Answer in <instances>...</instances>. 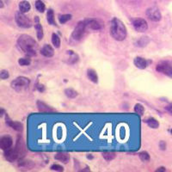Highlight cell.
Returning <instances> with one entry per match:
<instances>
[{
	"label": "cell",
	"instance_id": "cell-1",
	"mask_svg": "<svg viewBox=\"0 0 172 172\" xmlns=\"http://www.w3.org/2000/svg\"><path fill=\"white\" fill-rule=\"evenodd\" d=\"M17 44L29 57H32L36 54L37 44L33 37H31L30 35L22 34L17 40Z\"/></svg>",
	"mask_w": 172,
	"mask_h": 172
},
{
	"label": "cell",
	"instance_id": "cell-2",
	"mask_svg": "<svg viewBox=\"0 0 172 172\" xmlns=\"http://www.w3.org/2000/svg\"><path fill=\"white\" fill-rule=\"evenodd\" d=\"M110 34L115 41H121L126 39L127 31L126 26L120 19L113 18L110 24Z\"/></svg>",
	"mask_w": 172,
	"mask_h": 172
},
{
	"label": "cell",
	"instance_id": "cell-3",
	"mask_svg": "<svg viewBox=\"0 0 172 172\" xmlns=\"http://www.w3.org/2000/svg\"><path fill=\"white\" fill-rule=\"evenodd\" d=\"M30 80L26 77H18L11 82V88L16 91L21 92L29 88Z\"/></svg>",
	"mask_w": 172,
	"mask_h": 172
},
{
	"label": "cell",
	"instance_id": "cell-4",
	"mask_svg": "<svg viewBox=\"0 0 172 172\" xmlns=\"http://www.w3.org/2000/svg\"><path fill=\"white\" fill-rule=\"evenodd\" d=\"M86 23L85 21H81L78 23V25L76 26V28L74 29L72 34H71V39L75 41H80L81 39L84 37V35L85 34L86 31Z\"/></svg>",
	"mask_w": 172,
	"mask_h": 172
},
{
	"label": "cell",
	"instance_id": "cell-5",
	"mask_svg": "<svg viewBox=\"0 0 172 172\" xmlns=\"http://www.w3.org/2000/svg\"><path fill=\"white\" fill-rule=\"evenodd\" d=\"M16 22L17 23V25L21 28L24 29H29L30 27H32V21L24 15V13L22 12H17L16 13V16H15Z\"/></svg>",
	"mask_w": 172,
	"mask_h": 172
},
{
	"label": "cell",
	"instance_id": "cell-6",
	"mask_svg": "<svg viewBox=\"0 0 172 172\" xmlns=\"http://www.w3.org/2000/svg\"><path fill=\"white\" fill-rule=\"evenodd\" d=\"M156 70L158 72H162L163 74H165L168 77L172 78V66L171 64L168 61L159 62L156 66Z\"/></svg>",
	"mask_w": 172,
	"mask_h": 172
},
{
	"label": "cell",
	"instance_id": "cell-7",
	"mask_svg": "<svg viewBox=\"0 0 172 172\" xmlns=\"http://www.w3.org/2000/svg\"><path fill=\"white\" fill-rule=\"evenodd\" d=\"M146 16L152 22H159L162 18L160 11L157 7H151L146 10Z\"/></svg>",
	"mask_w": 172,
	"mask_h": 172
},
{
	"label": "cell",
	"instance_id": "cell-8",
	"mask_svg": "<svg viewBox=\"0 0 172 172\" xmlns=\"http://www.w3.org/2000/svg\"><path fill=\"white\" fill-rule=\"evenodd\" d=\"M133 28L134 29L139 32V33H143V32H146L148 29V24L147 22L143 19V18H137L135 20H133Z\"/></svg>",
	"mask_w": 172,
	"mask_h": 172
},
{
	"label": "cell",
	"instance_id": "cell-9",
	"mask_svg": "<svg viewBox=\"0 0 172 172\" xmlns=\"http://www.w3.org/2000/svg\"><path fill=\"white\" fill-rule=\"evenodd\" d=\"M4 156L5 158V159L9 162H14L16 161L18 157H19V153L17 151L16 148H9V149L4 151Z\"/></svg>",
	"mask_w": 172,
	"mask_h": 172
},
{
	"label": "cell",
	"instance_id": "cell-10",
	"mask_svg": "<svg viewBox=\"0 0 172 172\" xmlns=\"http://www.w3.org/2000/svg\"><path fill=\"white\" fill-rule=\"evenodd\" d=\"M13 144V140L10 136H4L0 138V148L3 151L11 148Z\"/></svg>",
	"mask_w": 172,
	"mask_h": 172
},
{
	"label": "cell",
	"instance_id": "cell-11",
	"mask_svg": "<svg viewBox=\"0 0 172 172\" xmlns=\"http://www.w3.org/2000/svg\"><path fill=\"white\" fill-rule=\"evenodd\" d=\"M86 23V27L91 30H99L101 29V24L96 19H87L84 20Z\"/></svg>",
	"mask_w": 172,
	"mask_h": 172
},
{
	"label": "cell",
	"instance_id": "cell-12",
	"mask_svg": "<svg viewBox=\"0 0 172 172\" xmlns=\"http://www.w3.org/2000/svg\"><path fill=\"white\" fill-rule=\"evenodd\" d=\"M6 124L17 132H21L23 130V124L22 123H20L18 121H13L7 115H6Z\"/></svg>",
	"mask_w": 172,
	"mask_h": 172
},
{
	"label": "cell",
	"instance_id": "cell-13",
	"mask_svg": "<svg viewBox=\"0 0 172 172\" xmlns=\"http://www.w3.org/2000/svg\"><path fill=\"white\" fill-rule=\"evenodd\" d=\"M41 54L45 56L46 58H51L54 56V50L52 46L48 44H46L44 46H42V48L41 49Z\"/></svg>",
	"mask_w": 172,
	"mask_h": 172
},
{
	"label": "cell",
	"instance_id": "cell-14",
	"mask_svg": "<svg viewBox=\"0 0 172 172\" xmlns=\"http://www.w3.org/2000/svg\"><path fill=\"white\" fill-rule=\"evenodd\" d=\"M134 66L139 69H146L148 66V62L146 59L142 57H136L133 60Z\"/></svg>",
	"mask_w": 172,
	"mask_h": 172
},
{
	"label": "cell",
	"instance_id": "cell-15",
	"mask_svg": "<svg viewBox=\"0 0 172 172\" xmlns=\"http://www.w3.org/2000/svg\"><path fill=\"white\" fill-rule=\"evenodd\" d=\"M35 20V24H34V27H35V29H36V33H37V38L39 41L42 40L43 38V35H44V33H43V29H42V26L41 24L39 22V17L38 16H35L34 18Z\"/></svg>",
	"mask_w": 172,
	"mask_h": 172
},
{
	"label": "cell",
	"instance_id": "cell-16",
	"mask_svg": "<svg viewBox=\"0 0 172 172\" xmlns=\"http://www.w3.org/2000/svg\"><path fill=\"white\" fill-rule=\"evenodd\" d=\"M37 108L39 109L40 112H42V113H49V112H53L54 111V109H53L50 106L46 105L45 103H42L41 101H38L37 102Z\"/></svg>",
	"mask_w": 172,
	"mask_h": 172
},
{
	"label": "cell",
	"instance_id": "cell-17",
	"mask_svg": "<svg viewBox=\"0 0 172 172\" xmlns=\"http://www.w3.org/2000/svg\"><path fill=\"white\" fill-rule=\"evenodd\" d=\"M30 9H31V5H30L29 2L23 0V1L19 3V11L22 12V13L25 14V13L29 11Z\"/></svg>",
	"mask_w": 172,
	"mask_h": 172
},
{
	"label": "cell",
	"instance_id": "cell-18",
	"mask_svg": "<svg viewBox=\"0 0 172 172\" xmlns=\"http://www.w3.org/2000/svg\"><path fill=\"white\" fill-rule=\"evenodd\" d=\"M87 76L89 78V79L95 83V84H97L98 83V76H97V73L96 72L95 70L93 69H89L87 71Z\"/></svg>",
	"mask_w": 172,
	"mask_h": 172
},
{
	"label": "cell",
	"instance_id": "cell-19",
	"mask_svg": "<svg viewBox=\"0 0 172 172\" xmlns=\"http://www.w3.org/2000/svg\"><path fill=\"white\" fill-rule=\"evenodd\" d=\"M145 121L147 123V125H148L150 127H151V128H153V129H157V128L159 126V122H158L155 118L150 117L148 119H146Z\"/></svg>",
	"mask_w": 172,
	"mask_h": 172
},
{
	"label": "cell",
	"instance_id": "cell-20",
	"mask_svg": "<svg viewBox=\"0 0 172 172\" xmlns=\"http://www.w3.org/2000/svg\"><path fill=\"white\" fill-rule=\"evenodd\" d=\"M54 158L56 160H59L60 161V162H62V163H68L70 157H69L68 154H66V153H58V154L55 155Z\"/></svg>",
	"mask_w": 172,
	"mask_h": 172
},
{
	"label": "cell",
	"instance_id": "cell-21",
	"mask_svg": "<svg viewBox=\"0 0 172 172\" xmlns=\"http://www.w3.org/2000/svg\"><path fill=\"white\" fill-rule=\"evenodd\" d=\"M67 54L69 55V63L70 64H75L76 62H78L79 60V56L77 54H75L73 51L71 50H69V51H66Z\"/></svg>",
	"mask_w": 172,
	"mask_h": 172
},
{
	"label": "cell",
	"instance_id": "cell-22",
	"mask_svg": "<svg viewBox=\"0 0 172 172\" xmlns=\"http://www.w3.org/2000/svg\"><path fill=\"white\" fill-rule=\"evenodd\" d=\"M46 20L49 24L51 25H55V19H54V11L52 9H49L48 11H47V14H46Z\"/></svg>",
	"mask_w": 172,
	"mask_h": 172
},
{
	"label": "cell",
	"instance_id": "cell-23",
	"mask_svg": "<svg viewBox=\"0 0 172 172\" xmlns=\"http://www.w3.org/2000/svg\"><path fill=\"white\" fill-rule=\"evenodd\" d=\"M65 94L66 96L68 97V98H71V99H73V98H76L78 96V92L76 91L75 90L71 89V88H68V89H66L65 90Z\"/></svg>",
	"mask_w": 172,
	"mask_h": 172
},
{
	"label": "cell",
	"instance_id": "cell-24",
	"mask_svg": "<svg viewBox=\"0 0 172 172\" xmlns=\"http://www.w3.org/2000/svg\"><path fill=\"white\" fill-rule=\"evenodd\" d=\"M16 148L17 150L18 153H19V156H20V155H23L25 149H24V145H23V141L22 138L20 139V138H18Z\"/></svg>",
	"mask_w": 172,
	"mask_h": 172
},
{
	"label": "cell",
	"instance_id": "cell-25",
	"mask_svg": "<svg viewBox=\"0 0 172 172\" xmlns=\"http://www.w3.org/2000/svg\"><path fill=\"white\" fill-rule=\"evenodd\" d=\"M150 42V39L148 36H142L138 40L136 43V46H146Z\"/></svg>",
	"mask_w": 172,
	"mask_h": 172
},
{
	"label": "cell",
	"instance_id": "cell-26",
	"mask_svg": "<svg viewBox=\"0 0 172 172\" xmlns=\"http://www.w3.org/2000/svg\"><path fill=\"white\" fill-rule=\"evenodd\" d=\"M35 8H36V10L39 12L43 13V12L45 11L46 6H45V4L41 0H37L35 2Z\"/></svg>",
	"mask_w": 172,
	"mask_h": 172
},
{
	"label": "cell",
	"instance_id": "cell-27",
	"mask_svg": "<svg viewBox=\"0 0 172 172\" xmlns=\"http://www.w3.org/2000/svg\"><path fill=\"white\" fill-rule=\"evenodd\" d=\"M52 43L56 48H59L60 46V38L57 34H53L52 35Z\"/></svg>",
	"mask_w": 172,
	"mask_h": 172
},
{
	"label": "cell",
	"instance_id": "cell-28",
	"mask_svg": "<svg viewBox=\"0 0 172 172\" xmlns=\"http://www.w3.org/2000/svg\"><path fill=\"white\" fill-rule=\"evenodd\" d=\"M71 19V15L70 14H66V15H60L59 16V21L61 24H64V23H67L68 21H70Z\"/></svg>",
	"mask_w": 172,
	"mask_h": 172
},
{
	"label": "cell",
	"instance_id": "cell-29",
	"mask_svg": "<svg viewBox=\"0 0 172 172\" xmlns=\"http://www.w3.org/2000/svg\"><path fill=\"white\" fill-rule=\"evenodd\" d=\"M18 64L23 66H29L31 64V59L29 58H21L18 59Z\"/></svg>",
	"mask_w": 172,
	"mask_h": 172
},
{
	"label": "cell",
	"instance_id": "cell-30",
	"mask_svg": "<svg viewBox=\"0 0 172 172\" xmlns=\"http://www.w3.org/2000/svg\"><path fill=\"white\" fill-rule=\"evenodd\" d=\"M138 156H139V158L143 162H148L151 158L149 153L147 151H141V152H139Z\"/></svg>",
	"mask_w": 172,
	"mask_h": 172
},
{
	"label": "cell",
	"instance_id": "cell-31",
	"mask_svg": "<svg viewBox=\"0 0 172 172\" xmlns=\"http://www.w3.org/2000/svg\"><path fill=\"white\" fill-rule=\"evenodd\" d=\"M134 111L137 113L138 115H143L144 112H145V108L143 107V105H142V104H140V103H137V104L135 105V107H134Z\"/></svg>",
	"mask_w": 172,
	"mask_h": 172
},
{
	"label": "cell",
	"instance_id": "cell-32",
	"mask_svg": "<svg viewBox=\"0 0 172 172\" xmlns=\"http://www.w3.org/2000/svg\"><path fill=\"white\" fill-rule=\"evenodd\" d=\"M103 157L106 161H112L115 158V154L113 152H105L103 154Z\"/></svg>",
	"mask_w": 172,
	"mask_h": 172
},
{
	"label": "cell",
	"instance_id": "cell-33",
	"mask_svg": "<svg viewBox=\"0 0 172 172\" xmlns=\"http://www.w3.org/2000/svg\"><path fill=\"white\" fill-rule=\"evenodd\" d=\"M9 77H10V74H9V71H6V70L1 71V72H0V78L2 79H7Z\"/></svg>",
	"mask_w": 172,
	"mask_h": 172
},
{
	"label": "cell",
	"instance_id": "cell-34",
	"mask_svg": "<svg viewBox=\"0 0 172 172\" xmlns=\"http://www.w3.org/2000/svg\"><path fill=\"white\" fill-rule=\"evenodd\" d=\"M50 169L52 171H64V168L59 164H53Z\"/></svg>",
	"mask_w": 172,
	"mask_h": 172
},
{
	"label": "cell",
	"instance_id": "cell-35",
	"mask_svg": "<svg viewBox=\"0 0 172 172\" xmlns=\"http://www.w3.org/2000/svg\"><path fill=\"white\" fill-rule=\"evenodd\" d=\"M159 147L161 148V150H165L166 149V143L164 141H160L159 143Z\"/></svg>",
	"mask_w": 172,
	"mask_h": 172
},
{
	"label": "cell",
	"instance_id": "cell-36",
	"mask_svg": "<svg viewBox=\"0 0 172 172\" xmlns=\"http://www.w3.org/2000/svg\"><path fill=\"white\" fill-rule=\"evenodd\" d=\"M166 110H167L171 115H172V103L169 104V105L166 107Z\"/></svg>",
	"mask_w": 172,
	"mask_h": 172
},
{
	"label": "cell",
	"instance_id": "cell-37",
	"mask_svg": "<svg viewBox=\"0 0 172 172\" xmlns=\"http://www.w3.org/2000/svg\"><path fill=\"white\" fill-rule=\"evenodd\" d=\"M160 171H166V169H165L164 167H159V168L156 171V172H160Z\"/></svg>",
	"mask_w": 172,
	"mask_h": 172
},
{
	"label": "cell",
	"instance_id": "cell-38",
	"mask_svg": "<svg viewBox=\"0 0 172 172\" xmlns=\"http://www.w3.org/2000/svg\"><path fill=\"white\" fill-rule=\"evenodd\" d=\"M171 134H172V129H171Z\"/></svg>",
	"mask_w": 172,
	"mask_h": 172
}]
</instances>
